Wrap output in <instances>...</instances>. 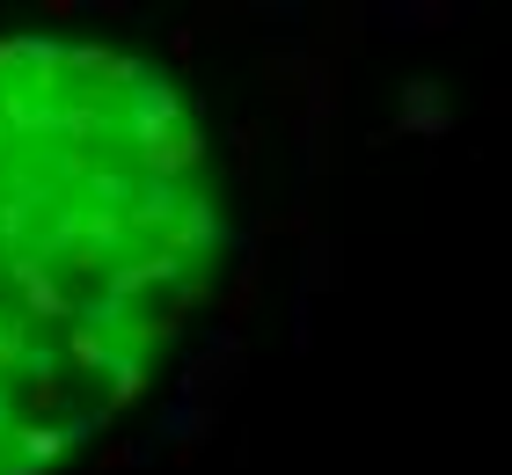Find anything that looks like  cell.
I'll return each instance as SVG.
<instances>
[{"label":"cell","mask_w":512,"mask_h":475,"mask_svg":"<svg viewBox=\"0 0 512 475\" xmlns=\"http://www.w3.org/2000/svg\"><path fill=\"white\" fill-rule=\"evenodd\" d=\"M213 190L169 81L88 44H0V475H37L183 329Z\"/></svg>","instance_id":"1"}]
</instances>
